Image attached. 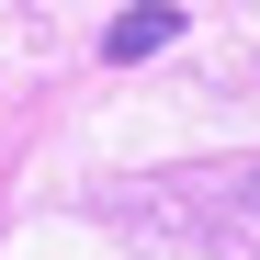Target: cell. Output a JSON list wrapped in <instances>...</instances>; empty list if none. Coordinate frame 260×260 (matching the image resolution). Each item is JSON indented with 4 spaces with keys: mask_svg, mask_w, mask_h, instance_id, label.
<instances>
[{
    "mask_svg": "<svg viewBox=\"0 0 260 260\" xmlns=\"http://www.w3.org/2000/svg\"><path fill=\"white\" fill-rule=\"evenodd\" d=\"M170 34H181V12H170V0H136V12H113V34H102V57L113 68H136V57H158Z\"/></svg>",
    "mask_w": 260,
    "mask_h": 260,
    "instance_id": "6da1fadb",
    "label": "cell"
}]
</instances>
